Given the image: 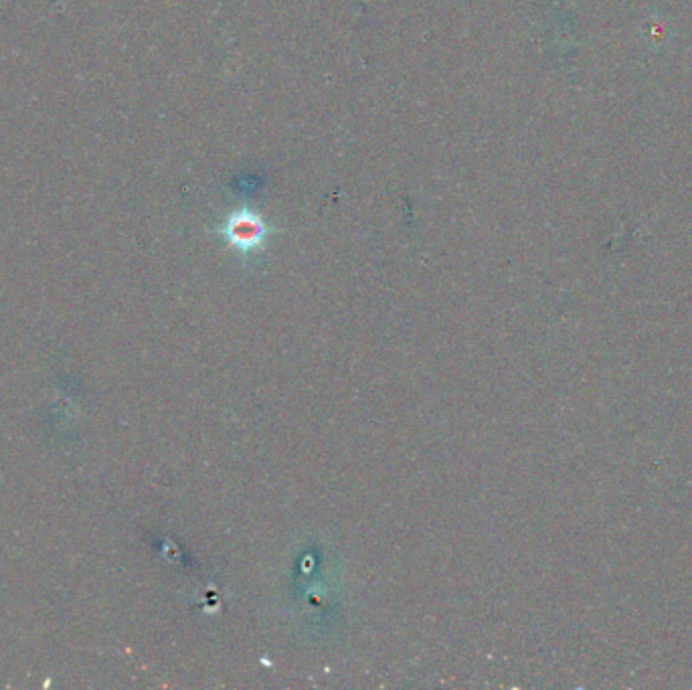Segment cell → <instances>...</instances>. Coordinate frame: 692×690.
I'll return each instance as SVG.
<instances>
[{"label":"cell","instance_id":"cell-1","mask_svg":"<svg viewBox=\"0 0 692 690\" xmlns=\"http://www.w3.org/2000/svg\"><path fill=\"white\" fill-rule=\"evenodd\" d=\"M221 233L231 247L247 253L262 247L268 235L274 233V229L257 213L249 209H241L227 217V221L221 227Z\"/></svg>","mask_w":692,"mask_h":690}]
</instances>
